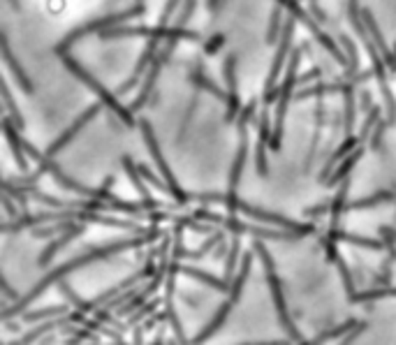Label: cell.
I'll use <instances>...</instances> for the list:
<instances>
[{"label":"cell","instance_id":"cell-1","mask_svg":"<svg viewBox=\"0 0 396 345\" xmlns=\"http://www.w3.org/2000/svg\"><path fill=\"white\" fill-rule=\"evenodd\" d=\"M158 236V232L155 229H151V232H146L144 236H139V239H130V241H116V243H111V246H104V248H98V251H91V253H86V255H82V258H77V260H70L67 264H63V267H58V269H54L49 273L47 278H42L38 285H35L28 295H26L23 299H19V302H16L14 306H5L3 308V320L7 322L10 320L12 315H19V313H23L26 311V306H28L31 302H35V299H38L44 290H47L49 285H54V283H60L70 271H77V269H82V267H86V264H91V262H100V260H104V258H111V255H116V253H123V251H128V248H137V246H142V243H146V241H151V239H155Z\"/></svg>","mask_w":396,"mask_h":345},{"label":"cell","instance_id":"cell-2","mask_svg":"<svg viewBox=\"0 0 396 345\" xmlns=\"http://www.w3.org/2000/svg\"><path fill=\"white\" fill-rule=\"evenodd\" d=\"M199 202H220L223 207H227L230 211H236V214H246L248 218H255V220H262V223H269V225H278V227H285V229H292L297 234H311L313 232V225H299V223H292L290 218L280 216V214H271V211H262L258 207H251L248 202H243L236 197V192H227V195H197Z\"/></svg>","mask_w":396,"mask_h":345},{"label":"cell","instance_id":"cell-3","mask_svg":"<svg viewBox=\"0 0 396 345\" xmlns=\"http://www.w3.org/2000/svg\"><path fill=\"white\" fill-rule=\"evenodd\" d=\"M60 60H63V63H65V67L70 70V72H72L77 79H79V82H82V84H86L88 88H91V91L95 93V95H98L100 97V102L104 104V107H107L111 114H114V116H116V119H121L123 123H126V126H135V119H132V111H130V107L126 109V107H123V104L116 100V95H114V93H109L107 91V88H104L100 82H98V79H95L93 75H88L86 72V70L82 67V65H79L77 63V60L72 58V56H70L67 54V51H60Z\"/></svg>","mask_w":396,"mask_h":345},{"label":"cell","instance_id":"cell-4","mask_svg":"<svg viewBox=\"0 0 396 345\" xmlns=\"http://www.w3.org/2000/svg\"><path fill=\"white\" fill-rule=\"evenodd\" d=\"M102 40H119V38H148V40H192L199 42L202 38L197 33L181 28V26H160L155 28H148V26H109V28L100 31Z\"/></svg>","mask_w":396,"mask_h":345},{"label":"cell","instance_id":"cell-5","mask_svg":"<svg viewBox=\"0 0 396 345\" xmlns=\"http://www.w3.org/2000/svg\"><path fill=\"white\" fill-rule=\"evenodd\" d=\"M299 63H302V49H295L292 54H290L285 82L280 84V95H278V104H276L274 132H271V141H269V148H271V151H280V141H283V123H285V114H287V107H290V97H292L295 86L299 84V79H297Z\"/></svg>","mask_w":396,"mask_h":345},{"label":"cell","instance_id":"cell-6","mask_svg":"<svg viewBox=\"0 0 396 345\" xmlns=\"http://www.w3.org/2000/svg\"><path fill=\"white\" fill-rule=\"evenodd\" d=\"M195 218L207 220V223H216L220 227H227V229H232V232H236V234H253V236H260V239H274V241H295L297 236H302V234L292 232V229H287V232H274V229H267V227L246 225V223H241V220H236L232 216L211 214V211H204V209L195 211Z\"/></svg>","mask_w":396,"mask_h":345},{"label":"cell","instance_id":"cell-7","mask_svg":"<svg viewBox=\"0 0 396 345\" xmlns=\"http://www.w3.org/2000/svg\"><path fill=\"white\" fill-rule=\"evenodd\" d=\"M276 3H278V5H283L285 10H287L290 14H292V16H295V19H297L299 23H304L306 28H308V33H311L313 38L318 40V42L322 44L324 49L329 51V54H331L334 58H336V63L346 65V67L350 65V60H348V56H346V51H341V49H339V44L334 42V38H329L327 33H324V31H320V26L315 23L313 19H311V12H306L304 7L297 3V0H276Z\"/></svg>","mask_w":396,"mask_h":345},{"label":"cell","instance_id":"cell-8","mask_svg":"<svg viewBox=\"0 0 396 345\" xmlns=\"http://www.w3.org/2000/svg\"><path fill=\"white\" fill-rule=\"evenodd\" d=\"M42 220H86V223H98L107 227H121V229H132V232H144V227H139L137 223H128V220H119L114 216H104L95 209H67L65 214H38L33 216V223H42Z\"/></svg>","mask_w":396,"mask_h":345},{"label":"cell","instance_id":"cell-9","mask_svg":"<svg viewBox=\"0 0 396 345\" xmlns=\"http://www.w3.org/2000/svg\"><path fill=\"white\" fill-rule=\"evenodd\" d=\"M139 128H142V137H144V141H146L148 151H151V155H153V163L158 165V170H160V174H163V181H165L167 185H170V195L183 207V204H186V202H190L192 197H190V195H188L186 190H181V185H179V181L174 179L170 165L165 163V158H163V153H160V146H158V139H155V135H153L151 123H148V121H139Z\"/></svg>","mask_w":396,"mask_h":345},{"label":"cell","instance_id":"cell-10","mask_svg":"<svg viewBox=\"0 0 396 345\" xmlns=\"http://www.w3.org/2000/svg\"><path fill=\"white\" fill-rule=\"evenodd\" d=\"M139 14H144V3H137L135 7H130V10H126V12L109 14V16H102V19H95V21H91V23H84L82 28L67 33V38L56 47V54H60V51H67L77 40H82L84 35H88V33H93V31H104V28H109V26L119 23V21L135 19V16H139Z\"/></svg>","mask_w":396,"mask_h":345},{"label":"cell","instance_id":"cell-11","mask_svg":"<svg viewBox=\"0 0 396 345\" xmlns=\"http://www.w3.org/2000/svg\"><path fill=\"white\" fill-rule=\"evenodd\" d=\"M267 280H269V290H271V297H274V306H276V315H278V322L280 327L287 332L290 341H297V343H304V336L299 334V329L295 327L292 317L287 313V304H285V297H283V285H280V278L276 276L274 269H267Z\"/></svg>","mask_w":396,"mask_h":345},{"label":"cell","instance_id":"cell-12","mask_svg":"<svg viewBox=\"0 0 396 345\" xmlns=\"http://www.w3.org/2000/svg\"><path fill=\"white\" fill-rule=\"evenodd\" d=\"M102 111V102H98V104H91V107H88L84 114H82V116H79L75 123H72V126H70L65 132H63V135H60L56 141H51V144H49V148H47V155L49 158H54L56 153H60V151H63V148L70 144V141H72L77 135H79V132H82V128L86 126V123L88 121H91V119H95V116H98V114Z\"/></svg>","mask_w":396,"mask_h":345},{"label":"cell","instance_id":"cell-13","mask_svg":"<svg viewBox=\"0 0 396 345\" xmlns=\"http://www.w3.org/2000/svg\"><path fill=\"white\" fill-rule=\"evenodd\" d=\"M292 28H295V16L292 19H287L283 26V33H280V44H278V51H276V58H274V65H271V72L267 77V86H264V93L274 91L276 82H278V75L280 70H283V63L290 54V42H292Z\"/></svg>","mask_w":396,"mask_h":345},{"label":"cell","instance_id":"cell-14","mask_svg":"<svg viewBox=\"0 0 396 345\" xmlns=\"http://www.w3.org/2000/svg\"><path fill=\"white\" fill-rule=\"evenodd\" d=\"M236 56H227L225 63H223V72H225V82H227V114H225V121L232 123L236 116H239L241 111V104H239V95H236Z\"/></svg>","mask_w":396,"mask_h":345},{"label":"cell","instance_id":"cell-15","mask_svg":"<svg viewBox=\"0 0 396 345\" xmlns=\"http://www.w3.org/2000/svg\"><path fill=\"white\" fill-rule=\"evenodd\" d=\"M3 132H5V139L10 141L12 155H14V160L19 163V170L28 172V160H26V151H23V139L19 135L21 130L16 128V123L12 119H3Z\"/></svg>","mask_w":396,"mask_h":345},{"label":"cell","instance_id":"cell-16","mask_svg":"<svg viewBox=\"0 0 396 345\" xmlns=\"http://www.w3.org/2000/svg\"><path fill=\"white\" fill-rule=\"evenodd\" d=\"M362 19H364V23H366L368 33H371V38H373V42H375L378 51H380L383 60H385V63H387V67H390L392 72H396V56L392 54L390 49H387V44H385V38H383L380 28H378V23H375V19H373V14L368 12V10H362Z\"/></svg>","mask_w":396,"mask_h":345},{"label":"cell","instance_id":"cell-17","mask_svg":"<svg viewBox=\"0 0 396 345\" xmlns=\"http://www.w3.org/2000/svg\"><path fill=\"white\" fill-rule=\"evenodd\" d=\"M329 241H346L352 246H362V248H371V251H387V241H375V239H368V236H359V234H350V232H343L339 227H329V234H327Z\"/></svg>","mask_w":396,"mask_h":345},{"label":"cell","instance_id":"cell-18","mask_svg":"<svg viewBox=\"0 0 396 345\" xmlns=\"http://www.w3.org/2000/svg\"><path fill=\"white\" fill-rule=\"evenodd\" d=\"M123 170H126V174H128V179L135 183V190L139 192V197H142V207L148 211V209H158L160 204H158V202L151 197V195H148V190H146V185H144V176L139 174V167L130 160V158H123Z\"/></svg>","mask_w":396,"mask_h":345},{"label":"cell","instance_id":"cell-19","mask_svg":"<svg viewBox=\"0 0 396 345\" xmlns=\"http://www.w3.org/2000/svg\"><path fill=\"white\" fill-rule=\"evenodd\" d=\"M181 227H183V225H181ZM181 227L176 229V248H174V258H176V260H202L211 248H216L220 239H225L223 232H214V236H211L204 246H199L197 251H186V248L181 246Z\"/></svg>","mask_w":396,"mask_h":345},{"label":"cell","instance_id":"cell-20","mask_svg":"<svg viewBox=\"0 0 396 345\" xmlns=\"http://www.w3.org/2000/svg\"><path fill=\"white\" fill-rule=\"evenodd\" d=\"M163 63H165V58L158 54L155 56V60L151 63V67L146 70L148 72V77L144 79V84H142V91H139V97L135 102H132V107H130V111H139L144 107V104L148 102V95H151V91H153V86H155V82H158V72H160V67H163Z\"/></svg>","mask_w":396,"mask_h":345},{"label":"cell","instance_id":"cell-21","mask_svg":"<svg viewBox=\"0 0 396 345\" xmlns=\"http://www.w3.org/2000/svg\"><path fill=\"white\" fill-rule=\"evenodd\" d=\"M0 44H3V60H5L7 70H10V72H12V77L16 79V84L21 86V91H23V93H33V84H31V79L26 77V72L21 70V65L14 60L12 51H10V42H7L5 35H3V40H0Z\"/></svg>","mask_w":396,"mask_h":345},{"label":"cell","instance_id":"cell-22","mask_svg":"<svg viewBox=\"0 0 396 345\" xmlns=\"http://www.w3.org/2000/svg\"><path fill=\"white\" fill-rule=\"evenodd\" d=\"M362 153H364V148H359V146H357L350 155L343 158V160L339 163V167L331 172V176L327 179V188H334V185H339L343 179H348L350 172H352V167L357 165V160H359V158H362Z\"/></svg>","mask_w":396,"mask_h":345},{"label":"cell","instance_id":"cell-23","mask_svg":"<svg viewBox=\"0 0 396 345\" xmlns=\"http://www.w3.org/2000/svg\"><path fill=\"white\" fill-rule=\"evenodd\" d=\"M84 232V225H75V227H70V229H65V234L63 236H58L56 241H51L49 246H47V251H44L42 255H40V260H38V264L40 267H47V264L51 262V258H54V255L63 248V246L70 241V239H75V236H79Z\"/></svg>","mask_w":396,"mask_h":345},{"label":"cell","instance_id":"cell-24","mask_svg":"<svg viewBox=\"0 0 396 345\" xmlns=\"http://www.w3.org/2000/svg\"><path fill=\"white\" fill-rule=\"evenodd\" d=\"M179 271L186 273V276H192V278L199 280V283H207L209 288H214V290H218V292H230V290H232L230 280H227V278H216V276H211V273L199 271V269H195V267H179Z\"/></svg>","mask_w":396,"mask_h":345},{"label":"cell","instance_id":"cell-25","mask_svg":"<svg viewBox=\"0 0 396 345\" xmlns=\"http://www.w3.org/2000/svg\"><path fill=\"white\" fill-rule=\"evenodd\" d=\"M190 79H192V84H195L197 88H202V91H207V93H211L216 97V100H220V102H227V93L223 91V88H220L216 82H211V79L207 77V72H202V67H195L190 72Z\"/></svg>","mask_w":396,"mask_h":345},{"label":"cell","instance_id":"cell-26","mask_svg":"<svg viewBox=\"0 0 396 345\" xmlns=\"http://www.w3.org/2000/svg\"><path fill=\"white\" fill-rule=\"evenodd\" d=\"M352 84L355 82H343V100H346V104H343V107H346V111H343V130L348 132H352V123H355V88H352Z\"/></svg>","mask_w":396,"mask_h":345},{"label":"cell","instance_id":"cell-27","mask_svg":"<svg viewBox=\"0 0 396 345\" xmlns=\"http://www.w3.org/2000/svg\"><path fill=\"white\" fill-rule=\"evenodd\" d=\"M394 199V192L390 190H380L371 195V197H364V199H357V202H348L346 209H343V214H348V211H359V209H373V207H380L385 202H392Z\"/></svg>","mask_w":396,"mask_h":345},{"label":"cell","instance_id":"cell-28","mask_svg":"<svg viewBox=\"0 0 396 345\" xmlns=\"http://www.w3.org/2000/svg\"><path fill=\"white\" fill-rule=\"evenodd\" d=\"M230 311H232V302H227V304L220 306V308H218V313H216V317L204 327V329L199 332V336L195 339V343H204V341H209L211 336H214V334L220 329V327L225 324V320H227V315H230Z\"/></svg>","mask_w":396,"mask_h":345},{"label":"cell","instance_id":"cell-29","mask_svg":"<svg viewBox=\"0 0 396 345\" xmlns=\"http://www.w3.org/2000/svg\"><path fill=\"white\" fill-rule=\"evenodd\" d=\"M251 264H253V255L246 253V255H243V262H241V271L236 273L234 280H232V290H230V302H232V304L239 302L241 290H243V285H246V278H248V273H251Z\"/></svg>","mask_w":396,"mask_h":345},{"label":"cell","instance_id":"cell-30","mask_svg":"<svg viewBox=\"0 0 396 345\" xmlns=\"http://www.w3.org/2000/svg\"><path fill=\"white\" fill-rule=\"evenodd\" d=\"M283 5L274 7V12H271V21H269V31H267V42L269 44H276L280 40V33H283Z\"/></svg>","mask_w":396,"mask_h":345},{"label":"cell","instance_id":"cell-31","mask_svg":"<svg viewBox=\"0 0 396 345\" xmlns=\"http://www.w3.org/2000/svg\"><path fill=\"white\" fill-rule=\"evenodd\" d=\"M385 297H396V288H378V290H368V292H355L350 299V304H362V302H375V299H385Z\"/></svg>","mask_w":396,"mask_h":345},{"label":"cell","instance_id":"cell-32","mask_svg":"<svg viewBox=\"0 0 396 345\" xmlns=\"http://www.w3.org/2000/svg\"><path fill=\"white\" fill-rule=\"evenodd\" d=\"M65 313H67V306H49V308H42V311H23L21 315L26 322H40V320H47V317H56Z\"/></svg>","mask_w":396,"mask_h":345},{"label":"cell","instance_id":"cell-33","mask_svg":"<svg viewBox=\"0 0 396 345\" xmlns=\"http://www.w3.org/2000/svg\"><path fill=\"white\" fill-rule=\"evenodd\" d=\"M3 104H5V109L10 111V119L16 123V128L23 130V116H21V111L14 107L12 95H10V88H7V84H3Z\"/></svg>","mask_w":396,"mask_h":345},{"label":"cell","instance_id":"cell-34","mask_svg":"<svg viewBox=\"0 0 396 345\" xmlns=\"http://www.w3.org/2000/svg\"><path fill=\"white\" fill-rule=\"evenodd\" d=\"M357 322L355 320H348V322H343V324H339L336 329H329V332H324V334H320V336H315L313 339V343H327V341H334V339H339L341 334H346V332H350L352 327H355Z\"/></svg>","mask_w":396,"mask_h":345},{"label":"cell","instance_id":"cell-35","mask_svg":"<svg viewBox=\"0 0 396 345\" xmlns=\"http://www.w3.org/2000/svg\"><path fill=\"white\" fill-rule=\"evenodd\" d=\"M236 260H239V239H234L232 241V248L227 253V264H225V278L230 280L234 276V267H236Z\"/></svg>","mask_w":396,"mask_h":345},{"label":"cell","instance_id":"cell-36","mask_svg":"<svg viewBox=\"0 0 396 345\" xmlns=\"http://www.w3.org/2000/svg\"><path fill=\"white\" fill-rule=\"evenodd\" d=\"M339 267V271H341V278H343V285H346V292H348V297H352L355 295V285H352V273H350V269H348V264L341 260V255H339V260L334 262Z\"/></svg>","mask_w":396,"mask_h":345},{"label":"cell","instance_id":"cell-37","mask_svg":"<svg viewBox=\"0 0 396 345\" xmlns=\"http://www.w3.org/2000/svg\"><path fill=\"white\" fill-rule=\"evenodd\" d=\"M60 292H63V295H65V297H67L70 302H72L77 308H82V311H88V302H84V299L79 297L77 292H75L72 288H70L67 283H63V280H60Z\"/></svg>","mask_w":396,"mask_h":345},{"label":"cell","instance_id":"cell-38","mask_svg":"<svg viewBox=\"0 0 396 345\" xmlns=\"http://www.w3.org/2000/svg\"><path fill=\"white\" fill-rule=\"evenodd\" d=\"M195 5H197V0H186V7H183V10L179 12V16H176L174 26H181V28H186V23L190 21L192 12H195Z\"/></svg>","mask_w":396,"mask_h":345},{"label":"cell","instance_id":"cell-39","mask_svg":"<svg viewBox=\"0 0 396 345\" xmlns=\"http://www.w3.org/2000/svg\"><path fill=\"white\" fill-rule=\"evenodd\" d=\"M137 167H139V174H142L146 181H151V183L155 185L158 190H163V192H170V185H167L165 181H160V179H158V176H155V174H153L151 170H148L146 165H137Z\"/></svg>","mask_w":396,"mask_h":345},{"label":"cell","instance_id":"cell-40","mask_svg":"<svg viewBox=\"0 0 396 345\" xmlns=\"http://www.w3.org/2000/svg\"><path fill=\"white\" fill-rule=\"evenodd\" d=\"M253 251L260 255V260H262V264H264V269H274V260H271L269 251L264 248V243L260 241V236H258V239H255V241H253Z\"/></svg>","mask_w":396,"mask_h":345},{"label":"cell","instance_id":"cell-41","mask_svg":"<svg viewBox=\"0 0 396 345\" xmlns=\"http://www.w3.org/2000/svg\"><path fill=\"white\" fill-rule=\"evenodd\" d=\"M380 109L378 107H373V109H368V116H366V121H364V128H362V132H359V137H362V141L371 135L373 132V126H375V121H378V116H380V114H378Z\"/></svg>","mask_w":396,"mask_h":345},{"label":"cell","instance_id":"cell-42","mask_svg":"<svg viewBox=\"0 0 396 345\" xmlns=\"http://www.w3.org/2000/svg\"><path fill=\"white\" fill-rule=\"evenodd\" d=\"M179 5H181V0H167L165 10H163V14H160V26H167V23H170V19L174 16V12L179 10Z\"/></svg>","mask_w":396,"mask_h":345},{"label":"cell","instance_id":"cell-43","mask_svg":"<svg viewBox=\"0 0 396 345\" xmlns=\"http://www.w3.org/2000/svg\"><path fill=\"white\" fill-rule=\"evenodd\" d=\"M70 227H75V223H54L51 227L47 229H35V236H51V234H56V232H63V229H70Z\"/></svg>","mask_w":396,"mask_h":345},{"label":"cell","instance_id":"cell-44","mask_svg":"<svg viewBox=\"0 0 396 345\" xmlns=\"http://www.w3.org/2000/svg\"><path fill=\"white\" fill-rule=\"evenodd\" d=\"M3 207H5V214L10 216V218H19V211H16V207H14L12 195H7V192H5V197H3Z\"/></svg>","mask_w":396,"mask_h":345},{"label":"cell","instance_id":"cell-45","mask_svg":"<svg viewBox=\"0 0 396 345\" xmlns=\"http://www.w3.org/2000/svg\"><path fill=\"white\" fill-rule=\"evenodd\" d=\"M155 306H158V302H151V304H146V306H142L139 308V313L135 315V317H130V324H135L137 320H142L144 315H151L153 311H155Z\"/></svg>","mask_w":396,"mask_h":345},{"label":"cell","instance_id":"cell-46","mask_svg":"<svg viewBox=\"0 0 396 345\" xmlns=\"http://www.w3.org/2000/svg\"><path fill=\"white\" fill-rule=\"evenodd\" d=\"M220 44H225V35H214V40L207 44V51H209V54H214Z\"/></svg>","mask_w":396,"mask_h":345},{"label":"cell","instance_id":"cell-47","mask_svg":"<svg viewBox=\"0 0 396 345\" xmlns=\"http://www.w3.org/2000/svg\"><path fill=\"white\" fill-rule=\"evenodd\" d=\"M364 329H366V324H355V327H352V329H350V336H348V339H343V343H350V341H355L357 336L362 334Z\"/></svg>","mask_w":396,"mask_h":345},{"label":"cell","instance_id":"cell-48","mask_svg":"<svg viewBox=\"0 0 396 345\" xmlns=\"http://www.w3.org/2000/svg\"><path fill=\"white\" fill-rule=\"evenodd\" d=\"M0 285H3V292H5V299H14V302H19V297H16V295H14V292H12V288H10V285H7V280H5V278H0Z\"/></svg>","mask_w":396,"mask_h":345},{"label":"cell","instance_id":"cell-49","mask_svg":"<svg viewBox=\"0 0 396 345\" xmlns=\"http://www.w3.org/2000/svg\"><path fill=\"white\" fill-rule=\"evenodd\" d=\"M223 255H225V239H220L216 246V258H223Z\"/></svg>","mask_w":396,"mask_h":345},{"label":"cell","instance_id":"cell-50","mask_svg":"<svg viewBox=\"0 0 396 345\" xmlns=\"http://www.w3.org/2000/svg\"><path fill=\"white\" fill-rule=\"evenodd\" d=\"M218 3L220 0H209V10H218Z\"/></svg>","mask_w":396,"mask_h":345},{"label":"cell","instance_id":"cell-51","mask_svg":"<svg viewBox=\"0 0 396 345\" xmlns=\"http://www.w3.org/2000/svg\"><path fill=\"white\" fill-rule=\"evenodd\" d=\"M137 3H142V0H137Z\"/></svg>","mask_w":396,"mask_h":345}]
</instances>
